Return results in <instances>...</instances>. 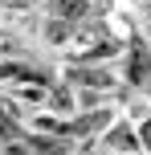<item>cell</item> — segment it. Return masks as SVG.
I'll return each mask as SVG.
<instances>
[{"instance_id": "obj_1", "label": "cell", "mask_w": 151, "mask_h": 155, "mask_svg": "<svg viewBox=\"0 0 151 155\" xmlns=\"http://www.w3.org/2000/svg\"><path fill=\"white\" fill-rule=\"evenodd\" d=\"M147 74H151V57L139 49L135 61H127V78H131V82H147Z\"/></svg>"}, {"instance_id": "obj_2", "label": "cell", "mask_w": 151, "mask_h": 155, "mask_svg": "<svg viewBox=\"0 0 151 155\" xmlns=\"http://www.w3.org/2000/svg\"><path fill=\"white\" fill-rule=\"evenodd\" d=\"M70 82H82V86H110V74H106V70H74Z\"/></svg>"}, {"instance_id": "obj_3", "label": "cell", "mask_w": 151, "mask_h": 155, "mask_svg": "<svg viewBox=\"0 0 151 155\" xmlns=\"http://www.w3.org/2000/svg\"><path fill=\"white\" fill-rule=\"evenodd\" d=\"M82 8H86V0H57V4H53V16H61V21H78Z\"/></svg>"}, {"instance_id": "obj_4", "label": "cell", "mask_w": 151, "mask_h": 155, "mask_svg": "<svg viewBox=\"0 0 151 155\" xmlns=\"http://www.w3.org/2000/svg\"><path fill=\"white\" fill-rule=\"evenodd\" d=\"M106 143H110L114 151H135V131L119 127V131H110V135H106Z\"/></svg>"}, {"instance_id": "obj_5", "label": "cell", "mask_w": 151, "mask_h": 155, "mask_svg": "<svg viewBox=\"0 0 151 155\" xmlns=\"http://www.w3.org/2000/svg\"><path fill=\"white\" fill-rule=\"evenodd\" d=\"M143 143H147V151H151V123L143 127Z\"/></svg>"}]
</instances>
